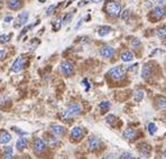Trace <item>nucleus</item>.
<instances>
[{
    "label": "nucleus",
    "mask_w": 166,
    "mask_h": 159,
    "mask_svg": "<svg viewBox=\"0 0 166 159\" xmlns=\"http://www.w3.org/2000/svg\"><path fill=\"white\" fill-rule=\"evenodd\" d=\"M12 148L11 147H6L5 151H3V158L6 159H11L12 158Z\"/></svg>",
    "instance_id": "26"
},
{
    "label": "nucleus",
    "mask_w": 166,
    "mask_h": 159,
    "mask_svg": "<svg viewBox=\"0 0 166 159\" xmlns=\"http://www.w3.org/2000/svg\"><path fill=\"white\" fill-rule=\"evenodd\" d=\"M34 26H35V24H31V25H28L27 27H25L24 29H23L22 33H20V35H19V36H18V39H20V38H22V37L24 36V35L26 34V33H27V31H29V29H31V28L34 27Z\"/></svg>",
    "instance_id": "31"
},
{
    "label": "nucleus",
    "mask_w": 166,
    "mask_h": 159,
    "mask_svg": "<svg viewBox=\"0 0 166 159\" xmlns=\"http://www.w3.org/2000/svg\"><path fill=\"white\" fill-rule=\"evenodd\" d=\"M48 145H49V147H56L57 145H59V140H57V138L55 137H48Z\"/></svg>",
    "instance_id": "28"
},
{
    "label": "nucleus",
    "mask_w": 166,
    "mask_h": 159,
    "mask_svg": "<svg viewBox=\"0 0 166 159\" xmlns=\"http://www.w3.org/2000/svg\"><path fill=\"white\" fill-rule=\"evenodd\" d=\"M91 1H92V2H94V3H97V2H100L101 0H91Z\"/></svg>",
    "instance_id": "45"
},
{
    "label": "nucleus",
    "mask_w": 166,
    "mask_h": 159,
    "mask_svg": "<svg viewBox=\"0 0 166 159\" xmlns=\"http://www.w3.org/2000/svg\"><path fill=\"white\" fill-rule=\"evenodd\" d=\"M140 45H142V42H140V39H138V38H134V39L131 40V46L134 48H138Z\"/></svg>",
    "instance_id": "33"
},
{
    "label": "nucleus",
    "mask_w": 166,
    "mask_h": 159,
    "mask_svg": "<svg viewBox=\"0 0 166 159\" xmlns=\"http://www.w3.org/2000/svg\"><path fill=\"white\" fill-rule=\"evenodd\" d=\"M11 38V35H0V43H8Z\"/></svg>",
    "instance_id": "32"
},
{
    "label": "nucleus",
    "mask_w": 166,
    "mask_h": 159,
    "mask_svg": "<svg viewBox=\"0 0 166 159\" xmlns=\"http://www.w3.org/2000/svg\"><path fill=\"white\" fill-rule=\"evenodd\" d=\"M165 98H160L157 101V108L160 110H165Z\"/></svg>",
    "instance_id": "30"
},
{
    "label": "nucleus",
    "mask_w": 166,
    "mask_h": 159,
    "mask_svg": "<svg viewBox=\"0 0 166 159\" xmlns=\"http://www.w3.org/2000/svg\"><path fill=\"white\" fill-rule=\"evenodd\" d=\"M111 31H112V28L110 27V26H107V25H105V26H101V27L98 28V35L100 37H105L107 36L108 34H110Z\"/></svg>",
    "instance_id": "16"
},
{
    "label": "nucleus",
    "mask_w": 166,
    "mask_h": 159,
    "mask_svg": "<svg viewBox=\"0 0 166 159\" xmlns=\"http://www.w3.org/2000/svg\"><path fill=\"white\" fill-rule=\"evenodd\" d=\"M151 74H153V67H151V65H148V64L144 65V66H143V68H142L143 79H145V80L149 79V77L151 76Z\"/></svg>",
    "instance_id": "12"
},
{
    "label": "nucleus",
    "mask_w": 166,
    "mask_h": 159,
    "mask_svg": "<svg viewBox=\"0 0 166 159\" xmlns=\"http://www.w3.org/2000/svg\"><path fill=\"white\" fill-rule=\"evenodd\" d=\"M38 1H39V2H45L46 0H38Z\"/></svg>",
    "instance_id": "46"
},
{
    "label": "nucleus",
    "mask_w": 166,
    "mask_h": 159,
    "mask_svg": "<svg viewBox=\"0 0 166 159\" xmlns=\"http://www.w3.org/2000/svg\"><path fill=\"white\" fill-rule=\"evenodd\" d=\"M105 120H106V122H107L108 124L114 125V123L117 122V116H114V114H108V116L105 118Z\"/></svg>",
    "instance_id": "23"
},
{
    "label": "nucleus",
    "mask_w": 166,
    "mask_h": 159,
    "mask_svg": "<svg viewBox=\"0 0 166 159\" xmlns=\"http://www.w3.org/2000/svg\"><path fill=\"white\" fill-rule=\"evenodd\" d=\"M0 6H1V0H0Z\"/></svg>",
    "instance_id": "48"
},
{
    "label": "nucleus",
    "mask_w": 166,
    "mask_h": 159,
    "mask_svg": "<svg viewBox=\"0 0 166 159\" xmlns=\"http://www.w3.org/2000/svg\"><path fill=\"white\" fill-rule=\"evenodd\" d=\"M28 18H29V12H28V11L20 12V14L17 16L16 22H14V27L19 28V27H22V26H24V25L28 22Z\"/></svg>",
    "instance_id": "4"
},
{
    "label": "nucleus",
    "mask_w": 166,
    "mask_h": 159,
    "mask_svg": "<svg viewBox=\"0 0 166 159\" xmlns=\"http://www.w3.org/2000/svg\"><path fill=\"white\" fill-rule=\"evenodd\" d=\"M165 34H166V31H165V26H163L162 28H160L158 31H157V36H158V38L160 39H165Z\"/></svg>",
    "instance_id": "29"
},
{
    "label": "nucleus",
    "mask_w": 166,
    "mask_h": 159,
    "mask_svg": "<svg viewBox=\"0 0 166 159\" xmlns=\"http://www.w3.org/2000/svg\"><path fill=\"white\" fill-rule=\"evenodd\" d=\"M111 107V103L109 101H102L101 103L99 104V109L101 110V112H106L108 111V109Z\"/></svg>",
    "instance_id": "24"
},
{
    "label": "nucleus",
    "mask_w": 166,
    "mask_h": 159,
    "mask_svg": "<svg viewBox=\"0 0 166 159\" xmlns=\"http://www.w3.org/2000/svg\"><path fill=\"white\" fill-rule=\"evenodd\" d=\"M153 15L156 17L157 19H160L162 17H164L165 16V8L164 7H155L154 9H153Z\"/></svg>",
    "instance_id": "18"
},
{
    "label": "nucleus",
    "mask_w": 166,
    "mask_h": 159,
    "mask_svg": "<svg viewBox=\"0 0 166 159\" xmlns=\"http://www.w3.org/2000/svg\"><path fill=\"white\" fill-rule=\"evenodd\" d=\"M11 140V135L6 130H1L0 131V144H8Z\"/></svg>",
    "instance_id": "14"
},
{
    "label": "nucleus",
    "mask_w": 166,
    "mask_h": 159,
    "mask_svg": "<svg viewBox=\"0 0 166 159\" xmlns=\"http://www.w3.org/2000/svg\"><path fill=\"white\" fill-rule=\"evenodd\" d=\"M145 96V91L144 90H138V91L135 92V95H134V100L135 102H140L144 99Z\"/></svg>",
    "instance_id": "21"
},
{
    "label": "nucleus",
    "mask_w": 166,
    "mask_h": 159,
    "mask_svg": "<svg viewBox=\"0 0 166 159\" xmlns=\"http://www.w3.org/2000/svg\"><path fill=\"white\" fill-rule=\"evenodd\" d=\"M33 148H34L35 153H42L46 150V142H45L43 139H36V140H34Z\"/></svg>",
    "instance_id": "6"
},
{
    "label": "nucleus",
    "mask_w": 166,
    "mask_h": 159,
    "mask_svg": "<svg viewBox=\"0 0 166 159\" xmlns=\"http://www.w3.org/2000/svg\"><path fill=\"white\" fill-rule=\"evenodd\" d=\"M71 137L74 140H80L83 137V129L81 127H75L73 128V130L71 131Z\"/></svg>",
    "instance_id": "13"
},
{
    "label": "nucleus",
    "mask_w": 166,
    "mask_h": 159,
    "mask_svg": "<svg viewBox=\"0 0 166 159\" xmlns=\"http://www.w3.org/2000/svg\"><path fill=\"white\" fill-rule=\"evenodd\" d=\"M5 54H6V53H5V51H3V49H0V59L5 57Z\"/></svg>",
    "instance_id": "41"
},
{
    "label": "nucleus",
    "mask_w": 166,
    "mask_h": 159,
    "mask_svg": "<svg viewBox=\"0 0 166 159\" xmlns=\"http://www.w3.org/2000/svg\"><path fill=\"white\" fill-rule=\"evenodd\" d=\"M83 83H84V85L86 86V88H85V91H89V89H90V84H89V82H88V80L84 79V80H83Z\"/></svg>",
    "instance_id": "39"
},
{
    "label": "nucleus",
    "mask_w": 166,
    "mask_h": 159,
    "mask_svg": "<svg viewBox=\"0 0 166 159\" xmlns=\"http://www.w3.org/2000/svg\"><path fill=\"white\" fill-rule=\"evenodd\" d=\"M91 0H80V2H79V7H83L85 6L86 3H89Z\"/></svg>",
    "instance_id": "38"
},
{
    "label": "nucleus",
    "mask_w": 166,
    "mask_h": 159,
    "mask_svg": "<svg viewBox=\"0 0 166 159\" xmlns=\"http://www.w3.org/2000/svg\"><path fill=\"white\" fill-rule=\"evenodd\" d=\"M11 20H12L11 16H9V17H6V18H5V22H10Z\"/></svg>",
    "instance_id": "42"
},
{
    "label": "nucleus",
    "mask_w": 166,
    "mask_h": 159,
    "mask_svg": "<svg viewBox=\"0 0 166 159\" xmlns=\"http://www.w3.org/2000/svg\"><path fill=\"white\" fill-rule=\"evenodd\" d=\"M106 9H107V14L109 16L118 17L121 12V5L118 1H110V2H108Z\"/></svg>",
    "instance_id": "2"
},
{
    "label": "nucleus",
    "mask_w": 166,
    "mask_h": 159,
    "mask_svg": "<svg viewBox=\"0 0 166 159\" xmlns=\"http://www.w3.org/2000/svg\"><path fill=\"white\" fill-rule=\"evenodd\" d=\"M82 22H83V19H80V20H79V22H77V25L75 26V28H79V27H80L81 25H82Z\"/></svg>",
    "instance_id": "43"
},
{
    "label": "nucleus",
    "mask_w": 166,
    "mask_h": 159,
    "mask_svg": "<svg viewBox=\"0 0 166 159\" xmlns=\"http://www.w3.org/2000/svg\"><path fill=\"white\" fill-rule=\"evenodd\" d=\"M137 135H138V131L136 129H132V128H128L123 131V137L127 140H134V139H136Z\"/></svg>",
    "instance_id": "9"
},
{
    "label": "nucleus",
    "mask_w": 166,
    "mask_h": 159,
    "mask_svg": "<svg viewBox=\"0 0 166 159\" xmlns=\"http://www.w3.org/2000/svg\"><path fill=\"white\" fill-rule=\"evenodd\" d=\"M51 130H52L53 133H54V135H56V136L64 135V132H65V128L63 127V125H60V124L51 125Z\"/></svg>",
    "instance_id": "15"
},
{
    "label": "nucleus",
    "mask_w": 166,
    "mask_h": 159,
    "mask_svg": "<svg viewBox=\"0 0 166 159\" xmlns=\"http://www.w3.org/2000/svg\"><path fill=\"white\" fill-rule=\"evenodd\" d=\"M27 145H28L27 139H26V138H24V137H20L18 140H17V142H16V147H17V149H18V150L23 151L25 148L27 147Z\"/></svg>",
    "instance_id": "19"
},
{
    "label": "nucleus",
    "mask_w": 166,
    "mask_h": 159,
    "mask_svg": "<svg viewBox=\"0 0 166 159\" xmlns=\"http://www.w3.org/2000/svg\"><path fill=\"white\" fill-rule=\"evenodd\" d=\"M121 59H122L123 62H130L134 59V54H132L131 52H129V51H125V52L121 53Z\"/></svg>",
    "instance_id": "20"
},
{
    "label": "nucleus",
    "mask_w": 166,
    "mask_h": 159,
    "mask_svg": "<svg viewBox=\"0 0 166 159\" xmlns=\"http://www.w3.org/2000/svg\"><path fill=\"white\" fill-rule=\"evenodd\" d=\"M72 18H73V12H68L66 15H65L64 18H62V24L63 25H68L71 22Z\"/></svg>",
    "instance_id": "25"
},
{
    "label": "nucleus",
    "mask_w": 166,
    "mask_h": 159,
    "mask_svg": "<svg viewBox=\"0 0 166 159\" xmlns=\"http://www.w3.org/2000/svg\"><path fill=\"white\" fill-rule=\"evenodd\" d=\"M62 17L60 16V17H57V18L53 22V29H54V31H59L60 29H61L62 27Z\"/></svg>",
    "instance_id": "22"
},
{
    "label": "nucleus",
    "mask_w": 166,
    "mask_h": 159,
    "mask_svg": "<svg viewBox=\"0 0 166 159\" xmlns=\"http://www.w3.org/2000/svg\"><path fill=\"white\" fill-rule=\"evenodd\" d=\"M61 72L64 74L65 76H71L74 74V66L71 62L64 61L61 64Z\"/></svg>",
    "instance_id": "5"
},
{
    "label": "nucleus",
    "mask_w": 166,
    "mask_h": 159,
    "mask_svg": "<svg viewBox=\"0 0 166 159\" xmlns=\"http://www.w3.org/2000/svg\"><path fill=\"white\" fill-rule=\"evenodd\" d=\"M137 66H138V64H135V65H131L129 68H128V71H136V68H137Z\"/></svg>",
    "instance_id": "40"
},
{
    "label": "nucleus",
    "mask_w": 166,
    "mask_h": 159,
    "mask_svg": "<svg viewBox=\"0 0 166 159\" xmlns=\"http://www.w3.org/2000/svg\"><path fill=\"white\" fill-rule=\"evenodd\" d=\"M81 112H82V105L80 103H73L62 113V119L70 120L74 116H79Z\"/></svg>",
    "instance_id": "1"
},
{
    "label": "nucleus",
    "mask_w": 166,
    "mask_h": 159,
    "mask_svg": "<svg viewBox=\"0 0 166 159\" xmlns=\"http://www.w3.org/2000/svg\"><path fill=\"white\" fill-rule=\"evenodd\" d=\"M120 159H125V158H128V159H132L134 158V156H132L131 153H123L122 155H121V156L119 157Z\"/></svg>",
    "instance_id": "36"
},
{
    "label": "nucleus",
    "mask_w": 166,
    "mask_h": 159,
    "mask_svg": "<svg viewBox=\"0 0 166 159\" xmlns=\"http://www.w3.org/2000/svg\"><path fill=\"white\" fill-rule=\"evenodd\" d=\"M100 54H101L102 57L111 58L114 55V47H111V46H105V47H102L101 48Z\"/></svg>",
    "instance_id": "8"
},
{
    "label": "nucleus",
    "mask_w": 166,
    "mask_h": 159,
    "mask_svg": "<svg viewBox=\"0 0 166 159\" xmlns=\"http://www.w3.org/2000/svg\"><path fill=\"white\" fill-rule=\"evenodd\" d=\"M12 130L15 132H17L18 135H20V136H25V135H27V132H25V131H22V130H19V129H17V128H12Z\"/></svg>",
    "instance_id": "37"
},
{
    "label": "nucleus",
    "mask_w": 166,
    "mask_h": 159,
    "mask_svg": "<svg viewBox=\"0 0 166 159\" xmlns=\"http://www.w3.org/2000/svg\"><path fill=\"white\" fill-rule=\"evenodd\" d=\"M120 14H121V19H122V20H128L129 15H130L129 10H125V11L120 12Z\"/></svg>",
    "instance_id": "35"
},
{
    "label": "nucleus",
    "mask_w": 166,
    "mask_h": 159,
    "mask_svg": "<svg viewBox=\"0 0 166 159\" xmlns=\"http://www.w3.org/2000/svg\"><path fill=\"white\" fill-rule=\"evenodd\" d=\"M148 132H149V135H155L156 133V131H157V127H156V124L155 123H153V122H151V123H148Z\"/></svg>",
    "instance_id": "27"
},
{
    "label": "nucleus",
    "mask_w": 166,
    "mask_h": 159,
    "mask_svg": "<svg viewBox=\"0 0 166 159\" xmlns=\"http://www.w3.org/2000/svg\"><path fill=\"white\" fill-rule=\"evenodd\" d=\"M88 146H89L90 151H94L100 146V140L97 137H90L89 140H88Z\"/></svg>",
    "instance_id": "10"
},
{
    "label": "nucleus",
    "mask_w": 166,
    "mask_h": 159,
    "mask_svg": "<svg viewBox=\"0 0 166 159\" xmlns=\"http://www.w3.org/2000/svg\"><path fill=\"white\" fill-rule=\"evenodd\" d=\"M73 1H74V0H71V1H70V3H72V2H73Z\"/></svg>",
    "instance_id": "47"
},
{
    "label": "nucleus",
    "mask_w": 166,
    "mask_h": 159,
    "mask_svg": "<svg viewBox=\"0 0 166 159\" xmlns=\"http://www.w3.org/2000/svg\"><path fill=\"white\" fill-rule=\"evenodd\" d=\"M139 155L142 158H148V157L151 156V147L146 144H142L139 145Z\"/></svg>",
    "instance_id": "7"
},
{
    "label": "nucleus",
    "mask_w": 166,
    "mask_h": 159,
    "mask_svg": "<svg viewBox=\"0 0 166 159\" xmlns=\"http://www.w3.org/2000/svg\"><path fill=\"white\" fill-rule=\"evenodd\" d=\"M23 67H24V59H23L22 56H19V57L16 58L15 62H14V64H12L11 66V70L14 71V72H19Z\"/></svg>",
    "instance_id": "11"
},
{
    "label": "nucleus",
    "mask_w": 166,
    "mask_h": 159,
    "mask_svg": "<svg viewBox=\"0 0 166 159\" xmlns=\"http://www.w3.org/2000/svg\"><path fill=\"white\" fill-rule=\"evenodd\" d=\"M165 0H158V5H164Z\"/></svg>",
    "instance_id": "44"
},
{
    "label": "nucleus",
    "mask_w": 166,
    "mask_h": 159,
    "mask_svg": "<svg viewBox=\"0 0 166 159\" xmlns=\"http://www.w3.org/2000/svg\"><path fill=\"white\" fill-rule=\"evenodd\" d=\"M109 75L114 81H121L126 75V71L123 70L121 66H116V67L110 68L109 71Z\"/></svg>",
    "instance_id": "3"
},
{
    "label": "nucleus",
    "mask_w": 166,
    "mask_h": 159,
    "mask_svg": "<svg viewBox=\"0 0 166 159\" xmlns=\"http://www.w3.org/2000/svg\"><path fill=\"white\" fill-rule=\"evenodd\" d=\"M57 6H59V5H51V6H49L48 8H47V10H46V15L47 16L52 15L53 11H54V10L57 8Z\"/></svg>",
    "instance_id": "34"
},
{
    "label": "nucleus",
    "mask_w": 166,
    "mask_h": 159,
    "mask_svg": "<svg viewBox=\"0 0 166 159\" xmlns=\"http://www.w3.org/2000/svg\"><path fill=\"white\" fill-rule=\"evenodd\" d=\"M23 6V0H9L8 7L12 10H18Z\"/></svg>",
    "instance_id": "17"
}]
</instances>
